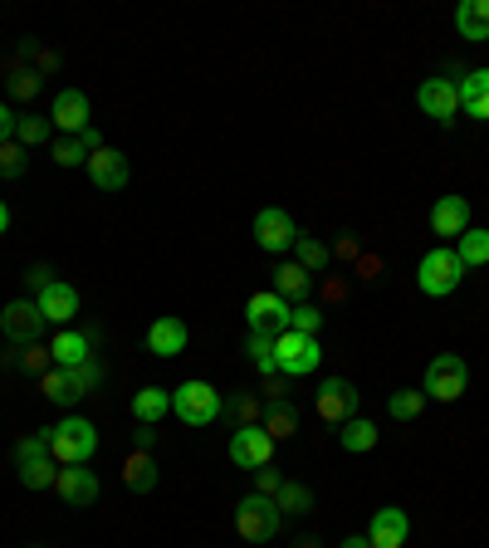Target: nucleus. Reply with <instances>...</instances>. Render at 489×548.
Wrapping results in <instances>:
<instances>
[{
	"label": "nucleus",
	"mask_w": 489,
	"mask_h": 548,
	"mask_svg": "<svg viewBox=\"0 0 489 548\" xmlns=\"http://www.w3.org/2000/svg\"><path fill=\"white\" fill-rule=\"evenodd\" d=\"M128 157L123 152H113V147H98L89 157V182L98 186V191H123L128 186Z\"/></svg>",
	"instance_id": "16"
},
{
	"label": "nucleus",
	"mask_w": 489,
	"mask_h": 548,
	"mask_svg": "<svg viewBox=\"0 0 489 548\" xmlns=\"http://www.w3.org/2000/svg\"><path fill=\"white\" fill-rule=\"evenodd\" d=\"M89 142H84V137H59V142H54V162H59V167H89Z\"/></svg>",
	"instance_id": "34"
},
{
	"label": "nucleus",
	"mask_w": 489,
	"mask_h": 548,
	"mask_svg": "<svg viewBox=\"0 0 489 548\" xmlns=\"http://www.w3.org/2000/svg\"><path fill=\"white\" fill-rule=\"evenodd\" d=\"M49 123L59 128L64 137H79L89 123V93L84 89H59L54 93V108H49Z\"/></svg>",
	"instance_id": "12"
},
{
	"label": "nucleus",
	"mask_w": 489,
	"mask_h": 548,
	"mask_svg": "<svg viewBox=\"0 0 489 548\" xmlns=\"http://www.w3.org/2000/svg\"><path fill=\"white\" fill-rule=\"evenodd\" d=\"M431 230L445 235V240H460V235L470 230V201H465V196H441V201L431 206Z\"/></svg>",
	"instance_id": "17"
},
{
	"label": "nucleus",
	"mask_w": 489,
	"mask_h": 548,
	"mask_svg": "<svg viewBox=\"0 0 489 548\" xmlns=\"http://www.w3.org/2000/svg\"><path fill=\"white\" fill-rule=\"evenodd\" d=\"M338 255H343V260H353V255H357V240H353V235H343V240H338Z\"/></svg>",
	"instance_id": "49"
},
{
	"label": "nucleus",
	"mask_w": 489,
	"mask_h": 548,
	"mask_svg": "<svg viewBox=\"0 0 489 548\" xmlns=\"http://www.w3.org/2000/svg\"><path fill=\"white\" fill-rule=\"evenodd\" d=\"M279 504L269 500V495H245V500L235 504V529H240V539H250V544H269L274 534H279Z\"/></svg>",
	"instance_id": "5"
},
{
	"label": "nucleus",
	"mask_w": 489,
	"mask_h": 548,
	"mask_svg": "<svg viewBox=\"0 0 489 548\" xmlns=\"http://www.w3.org/2000/svg\"><path fill=\"white\" fill-rule=\"evenodd\" d=\"M5 230H10V206L0 201V235H5Z\"/></svg>",
	"instance_id": "50"
},
{
	"label": "nucleus",
	"mask_w": 489,
	"mask_h": 548,
	"mask_svg": "<svg viewBox=\"0 0 489 548\" xmlns=\"http://www.w3.org/2000/svg\"><path fill=\"white\" fill-rule=\"evenodd\" d=\"M309 289H313V274L304 270L299 260H284V265L274 270V294H279V299H289V304H299V299H304Z\"/></svg>",
	"instance_id": "23"
},
{
	"label": "nucleus",
	"mask_w": 489,
	"mask_h": 548,
	"mask_svg": "<svg viewBox=\"0 0 489 548\" xmlns=\"http://www.w3.org/2000/svg\"><path fill=\"white\" fill-rule=\"evenodd\" d=\"M0 333H5L10 343L30 348V343L45 333V314H40V304H35V299H10L5 314H0Z\"/></svg>",
	"instance_id": "9"
},
{
	"label": "nucleus",
	"mask_w": 489,
	"mask_h": 548,
	"mask_svg": "<svg viewBox=\"0 0 489 548\" xmlns=\"http://www.w3.org/2000/svg\"><path fill=\"white\" fill-rule=\"evenodd\" d=\"M230 411H235V421H240V426H260V402H255V397H235V402H230Z\"/></svg>",
	"instance_id": "43"
},
{
	"label": "nucleus",
	"mask_w": 489,
	"mask_h": 548,
	"mask_svg": "<svg viewBox=\"0 0 489 548\" xmlns=\"http://www.w3.org/2000/svg\"><path fill=\"white\" fill-rule=\"evenodd\" d=\"M172 411H177L186 426H211L225 411V402L211 382H181L177 392H172Z\"/></svg>",
	"instance_id": "6"
},
{
	"label": "nucleus",
	"mask_w": 489,
	"mask_h": 548,
	"mask_svg": "<svg viewBox=\"0 0 489 548\" xmlns=\"http://www.w3.org/2000/svg\"><path fill=\"white\" fill-rule=\"evenodd\" d=\"M387 411H392V421H416L421 411H426V392H411V387H401L387 397Z\"/></svg>",
	"instance_id": "31"
},
{
	"label": "nucleus",
	"mask_w": 489,
	"mask_h": 548,
	"mask_svg": "<svg viewBox=\"0 0 489 548\" xmlns=\"http://www.w3.org/2000/svg\"><path fill=\"white\" fill-rule=\"evenodd\" d=\"M167 411H172V392H167V387H142V392L133 397L137 426H157Z\"/></svg>",
	"instance_id": "25"
},
{
	"label": "nucleus",
	"mask_w": 489,
	"mask_h": 548,
	"mask_svg": "<svg viewBox=\"0 0 489 548\" xmlns=\"http://www.w3.org/2000/svg\"><path fill=\"white\" fill-rule=\"evenodd\" d=\"M406 539H411V519L401 514L397 504L372 514V524H367V544L372 548H406Z\"/></svg>",
	"instance_id": "15"
},
{
	"label": "nucleus",
	"mask_w": 489,
	"mask_h": 548,
	"mask_svg": "<svg viewBox=\"0 0 489 548\" xmlns=\"http://www.w3.org/2000/svg\"><path fill=\"white\" fill-rule=\"evenodd\" d=\"M25 279H30L35 289H49V284H54V270H49V265H35V270L25 274Z\"/></svg>",
	"instance_id": "46"
},
{
	"label": "nucleus",
	"mask_w": 489,
	"mask_h": 548,
	"mask_svg": "<svg viewBox=\"0 0 489 548\" xmlns=\"http://www.w3.org/2000/svg\"><path fill=\"white\" fill-rule=\"evenodd\" d=\"M299 548H318V544H313V539H304V544H299Z\"/></svg>",
	"instance_id": "52"
},
{
	"label": "nucleus",
	"mask_w": 489,
	"mask_h": 548,
	"mask_svg": "<svg viewBox=\"0 0 489 548\" xmlns=\"http://www.w3.org/2000/svg\"><path fill=\"white\" fill-rule=\"evenodd\" d=\"M123 485H128L133 495H152V490H157V460H152V451H133V456H128Z\"/></svg>",
	"instance_id": "24"
},
{
	"label": "nucleus",
	"mask_w": 489,
	"mask_h": 548,
	"mask_svg": "<svg viewBox=\"0 0 489 548\" xmlns=\"http://www.w3.org/2000/svg\"><path fill=\"white\" fill-rule=\"evenodd\" d=\"M54 495L64 504H74V509H89L98 500V475H93L89 465H64L54 475Z\"/></svg>",
	"instance_id": "13"
},
{
	"label": "nucleus",
	"mask_w": 489,
	"mask_h": 548,
	"mask_svg": "<svg viewBox=\"0 0 489 548\" xmlns=\"http://www.w3.org/2000/svg\"><path fill=\"white\" fill-rule=\"evenodd\" d=\"M455 30H460V40H489V0H460V10H455Z\"/></svg>",
	"instance_id": "22"
},
{
	"label": "nucleus",
	"mask_w": 489,
	"mask_h": 548,
	"mask_svg": "<svg viewBox=\"0 0 489 548\" xmlns=\"http://www.w3.org/2000/svg\"><path fill=\"white\" fill-rule=\"evenodd\" d=\"M49 460L59 465H89L93 451H98V426L84 421V416H64L59 426H49Z\"/></svg>",
	"instance_id": "1"
},
{
	"label": "nucleus",
	"mask_w": 489,
	"mask_h": 548,
	"mask_svg": "<svg viewBox=\"0 0 489 548\" xmlns=\"http://www.w3.org/2000/svg\"><path fill=\"white\" fill-rule=\"evenodd\" d=\"M45 137H49L45 118H20V123H15V142H20V147H40Z\"/></svg>",
	"instance_id": "39"
},
{
	"label": "nucleus",
	"mask_w": 489,
	"mask_h": 548,
	"mask_svg": "<svg viewBox=\"0 0 489 548\" xmlns=\"http://www.w3.org/2000/svg\"><path fill=\"white\" fill-rule=\"evenodd\" d=\"M269 456H274V436H269L265 426H235V436H230V460H235L240 470H265Z\"/></svg>",
	"instance_id": "10"
},
{
	"label": "nucleus",
	"mask_w": 489,
	"mask_h": 548,
	"mask_svg": "<svg viewBox=\"0 0 489 548\" xmlns=\"http://www.w3.org/2000/svg\"><path fill=\"white\" fill-rule=\"evenodd\" d=\"M274 504H279V514H309V509H313V490H309V485L284 480V485H279V495H274Z\"/></svg>",
	"instance_id": "30"
},
{
	"label": "nucleus",
	"mask_w": 489,
	"mask_h": 548,
	"mask_svg": "<svg viewBox=\"0 0 489 548\" xmlns=\"http://www.w3.org/2000/svg\"><path fill=\"white\" fill-rule=\"evenodd\" d=\"M274 363H279L284 377H309V372H318V363H323V348H318V338H309V333L284 328V333L274 338Z\"/></svg>",
	"instance_id": "4"
},
{
	"label": "nucleus",
	"mask_w": 489,
	"mask_h": 548,
	"mask_svg": "<svg viewBox=\"0 0 489 548\" xmlns=\"http://www.w3.org/2000/svg\"><path fill=\"white\" fill-rule=\"evenodd\" d=\"M15 123H20V118H10V103H0V142L15 137Z\"/></svg>",
	"instance_id": "45"
},
{
	"label": "nucleus",
	"mask_w": 489,
	"mask_h": 548,
	"mask_svg": "<svg viewBox=\"0 0 489 548\" xmlns=\"http://www.w3.org/2000/svg\"><path fill=\"white\" fill-rule=\"evenodd\" d=\"M265 397H269V402H279V397H284V372L265 377Z\"/></svg>",
	"instance_id": "47"
},
{
	"label": "nucleus",
	"mask_w": 489,
	"mask_h": 548,
	"mask_svg": "<svg viewBox=\"0 0 489 548\" xmlns=\"http://www.w3.org/2000/svg\"><path fill=\"white\" fill-rule=\"evenodd\" d=\"M313 407H318V416H323V421L343 426V421H353V416H357V407H362V392H357L348 377H328V382L318 387Z\"/></svg>",
	"instance_id": "8"
},
{
	"label": "nucleus",
	"mask_w": 489,
	"mask_h": 548,
	"mask_svg": "<svg viewBox=\"0 0 489 548\" xmlns=\"http://www.w3.org/2000/svg\"><path fill=\"white\" fill-rule=\"evenodd\" d=\"M54 475H59V470H49V456L25 460V465H20V485H25V490H49Z\"/></svg>",
	"instance_id": "35"
},
{
	"label": "nucleus",
	"mask_w": 489,
	"mask_h": 548,
	"mask_svg": "<svg viewBox=\"0 0 489 548\" xmlns=\"http://www.w3.org/2000/svg\"><path fill=\"white\" fill-rule=\"evenodd\" d=\"M460 279H465V265H460V255H455L450 245L426 250V255H421V265H416V284H421V294H431V299L455 294V289H460Z\"/></svg>",
	"instance_id": "2"
},
{
	"label": "nucleus",
	"mask_w": 489,
	"mask_h": 548,
	"mask_svg": "<svg viewBox=\"0 0 489 548\" xmlns=\"http://www.w3.org/2000/svg\"><path fill=\"white\" fill-rule=\"evenodd\" d=\"M416 103H421L426 118L455 123V113H460V89H455V79H426V84L416 89Z\"/></svg>",
	"instance_id": "14"
},
{
	"label": "nucleus",
	"mask_w": 489,
	"mask_h": 548,
	"mask_svg": "<svg viewBox=\"0 0 489 548\" xmlns=\"http://www.w3.org/2000/svg\"><path fill=\"white\" fill-rule=\"evenodd\" d=\"M343 548H372V544H367L362 534H353V539H343Z\"/></svg>",
	"instance_id": "51"
},
{
	"label": "nucleus",
	"mask_w": 489,
	"mask_h": 548,
	"mask_svg": "<svg viewBox=\"0 0 489 548\" xmlns=\"http://www.w3.org/2000/svg\"><path fill=\"white\" fill-rule=\"evenodd\" d=\"M64 372H69V387H74V397H89L93 387H98V382H103V367L93 363H79V367H64Z\"/></svg>",
	"instance_id": "36"
},
{
	"label": "nucleus",
	"mask_w": 489,
	"mask_h": 548,
	"mask_svg": "<svg viewBox=\"0 0 489 548\" xmlns=\"http://www.w3.org/2000/svg\"><path fill=\"white\" fill-rule=\"evenodd\" d=\"M465 387H470V363H465L460 353L431 358V367H426V387H421L426 402H460Z\"/></svg>",
	"instance_id": "3"
},
{
	"label": "nucleus",
	"mask_w": 489,
	"mask_h": 548,
	"mask_svg": "<svg viewBox=\"0 0 489 548\" xmlns=\"http://www.w3.org/2000/svg\"><path fill=\"white\" fill-rule=\"evenodd\" d=\"M255 485H260V490H255V495H269V500H274V495H279V485H284V480H279V475H274V470H255Z\"/></svg>",
	"instance_id": "44"
},
{
	"label": "nucleus",
	"mask_w": 489,
	"mask_h": 548,
	"mask_svg": "<svg viewBox=\"0 0 489 548\" xmlns=\"http://www.w3.org/2000/svg\"><path fill=\"white\" fill-rule=\"evenodd\" d=\"M40 314H45V323H69L74 314H79V289L74 284H64V279H54L49 289H40Z\"/></svg>",
	"instance_id": "18"
},
{
	"label": "nucleus",
	"mask_w": 489,
	"mask_h": 548,
	"mask_svg": "<svg viewBox=\"0 0 489 548\" xmlns=\"http://www.w3.org/2000/svg\"><path fill=\"white\" fill-rule=\"evenodd\" d=\"M186 338H191L186 323L167 314V319H157L147 328V353H152V358H177V353H186Z\"/></svg>",
	"instance_id": "19"
},
{
	"label": "nucleus",
	"mask_w": 489,
	"mask_h": 548,
	"mask_svg": "<svg viewBox=\"0 0 489 548\" xmlns=\"http://www.w3.org/2000/svg\"><path fill=\"white\" fill-rule=\"evenodd\" d=\"M455 255H460V265H465V270H480V265H489V230L485 226H470L465 235H460Z\"/></svg>",
	"instance_id": "26"
},
{
	"label": "nucleus",
	"mask_w": 489,
	"mask_h": 548,
	"mask_svg": "<svg viewBox=\"0 0 489 548\" xmlns=\"http://www.w3.org/2000/svg\"><path fill=\"white\" fill-rule=\"evenodd\" d=\"M25 157H30V152H25L15 137L0 142V172H5V177H20V172H25Z\"/></svg>",
	"instance_id": "40"
},
{
	"label": "nucleus",
	"mask_w": 489,
	"mask_h": 548,
	"mask_svg": "<svg viewBox=\"0 0 489 548\" xmlns=\"http://www.w3.org/2000/svg\"><path fill=\"white\" fill-rule=\"evenodd\" d=\"M10 93H15V98H35V93H40V74L25 69V64H15V69H10Z\"/></svg>",
	"instance_id": "41"
},
{
	"label": "nucleus",
	"mask_w": 489,
	"mask_h": 548,
	"mask_svg": "<svg viewBox=\"0 0 489 548\" xmlns=\"http://www.w3.org/2000/svg\"><path fill=\"white\" fill-rule=\"evenodd\" d=\"M255 240H260V250H269V255H289L294 240H299V226H294L279 206H265V211L255 216Z\"/></svg>",
	"instance_id": "11"
},
{
	"label": "nucleus",
	"mask_w": 489,
	"mask_h": 548,
	"mask_svg": "<svg viewBox=\"0 0 489 548\" xmlns=\"http://www.w3.org/2000/svg\"><path fill=\"white\" fill-rule=\"evenodd\" d=\"M49 358H54V367H79V363H89L93 358V338L89 333H59L54 343H49Z\"/></svg>",
	"instance_id": "21"
},
{
	"label": "nucleus",
	"mask_w": 489,
	"mask_h": 548,
	"mask_svg": "<svg viewBox=\"0 0 489 548\" xmlns=\"http://www.w3.org/2000/svg\"><path fill=\"white\" fill-rule=\"evenodd\" d=\"M30 548H40V544H30Z\"/></svg>",
	"instance_id": "53"
},
{
	"label": "nucleus",
	"mask_w": 489,
	"mask_h": 548,
	"mask_svg": "<svg viewBox=\"0 0 489 548\" xmlns=\"http://www.w3.org/2000/svg\"><path fill=\"white\" fill-rule=\"evenodd\" d=\"M265 431L274 436V441H289V436L299 431V416H294V407H289V402H274V407L265 411Z\"/></svg>",
	"instance_id": "32"
},
{
	"label": "nucleus",
	"mask_w": 489,
	"mask_h": 548,
	"mask_svg": "<svg viewBox=\"0 0 489 548\" xmlns=\"http://www.w3.org/2000/svg\"><path fill=\"white\" fill-rule=\"evenodd\" d=\"M289 328H294V333H309V338H318V333H323V309H318V304H294V319H289Z\"/></svg>",
	"instance_id": "37"
},
{
	"label": "nucleus",
	"mask_w": 489,
	"mask_h": 548,
	"mask_svg": "<svg viewBox=\"0 0 489 548\" xmlns=\"http://www.w3.org/2000/svg\"><path fill=\"white\" fill-rule=\"evenodd\" d=\"M455 89H460V113L489 123V69H470L465 79H455Z\"/></svg>",
	"instance_id": "20"
},
{
	"label": "nucleus",
	"mask_w": 489,
	"mask_h": 548,
	"mask_svg": "<svg viewBox=\"0 0 489 548\" xmlns=\"http://www.w3.org/2000/svg\"><path fill=\"white\" fill-rule=\"evenodd\" d=\"M40 392H45L54 407H74V402H79L74 387H69V372H64V367H49L45 377H40Z\"/></svg>",
	"instance_id": "29"
},
{
	"label": "nucleus",
	"mask_w": 489,
	"mask_h": 548,
	"mask_svg": "<svg viewBox=\"0 0 489 548\" xmlns=\"http://www.w3.org/2000/svg\"><path fill=\"white\" fill-rule=\"evenodd\" d=\"M338 441H343V451H372L377 446V421H367V416H353V421H343V431H338Z\"/></svg>",
	"instance_id": "27"
},
{
	"label": "nucleus",
	"mask_w": 489,
	"mask_h": 548,
	"mask_svg": "<svg viewBox=\"0 0 489 548\" xmlns=\"http://www.w3.org/2000/svg\"><path fill=\"white\" fill-rule=\"evenodd\" d=\"M152 446H157V431L142 426V431H137V451H152Z\"/></svg>",
	"instance_id": "48"
},
{
	"label": "nucleus",
	"mask_w": 489,
	"mask_h": 548,
	"mask_svg": "<svg viewBox=\"0 0 489 548\" xmlns=\"http://www.w3.org/2000/svg\"><path fill=\"white\" fill-rule=\"evenodd\" d=\"M245 353H250V363L260 367V377H274V372H279V363H274V338L250 333V338H245Z\"/></svg>",
	"instance_id": "33"
},
{
	"label": "nucleus",
	"mask_w": 489,
	"mask_h": 548,
	"mask_svg": "<svg viewBox=\"0 0 489 548\" xmlns=\"http://www.w3.org/2000/svg\"><path fill=\"white\" fill-rule=\"evenodd\" d=\"M15 367H25V372H40V377H45L49 367H54V358H49V348L30 343V348H20V353H15Z\"/></svg>",
	"instance_id": "38"
},
{
	"label": "nucleus",
	"mask_w": 489,
	"mask_h": 548,
	"mask_svg": "<svg viewBox=\"0 0 489 548\" xmlns=\"http://www.w3.org/2000/svg\"><path fill=\"white\" fill-rule=\"evenodd\" d=\"M245 319H250V333H265V338H279L289 319H294V304L289 299H279L274 289L265 294H250V304H245Z\"/></svg>",
	"instance_id": "7"
},
{
	"label": "nucleus",
	"mask_w": 489,
	"mask_h": 548,
	"mask_svg": "<svg viewBox=\"0 0 489 548\" xmlns=\"http://www.w3.org/2000/svg\"><path fill=\"white\" fill-rule=\"evenodd\" d=\"M294 255H299V265L309 274H323L333 265V250H328L323 240H313V235H299V240H294Z\"/></svg>",
	"instance_id": "28"
},
{
	"label": "nucleus",
	"mask_w": 489,
	"mask_h": 548,
	"mask_svg": "<svg viewBox=\"0 0 489 548\" xmlns=\"http://www.w3.org/2000/svg\"><path fill=\"white\" fill-rule=\"evenodd\" d=\"M49 456V436L40 431V436H25V441H15V465H25V460H40Z\"/></svg>",
	"instance_id": "42"
}]
</instances>
